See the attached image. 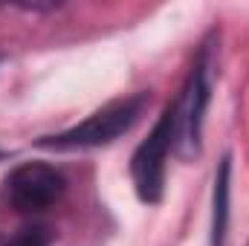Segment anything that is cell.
Here are the masks:
<instances>
[{"label": "cell", "mask_w": 249, "mask_h": 246, "mask_svg": "<svg viewBox=\"0 0 249 246\" xmlns=\"http://www.w3.org/2000/svg\"><path fill=\"white\" fill-rule=\"evenodd\" d=\"M229 157H223L220 171L214 177V220H212V244L223 246L226 223H229Z\"/></svg>", "instance_id": "cell-5"}, {"label": "cell", "mask_w": 249, "mask_h": 246, "mask_svg": "<svg viewBox=\"0 0 249 246\" xmlns=\"http://www.w3.org/2000/svg\"><path fill=\"white\" fill-rule=\"evenodd\" d=\"M174 151V110L171 105L162 110L160 122L154 124L151 136L136 148L130 159V174L133 188L142 203H160L162 200V185H165V159Z\"/></svg>", "instance_id": "cell-2"}, {"label": "cell", "mask_w": 249, "mask_h": 246, "mask_svg": "<svg viewBox=\"0 0 249 246\" xmlns=\"http://www.w3.org/2000/svg\"><path fill=\"white\" fill-rule=\"evenodd\" d=\"M148 107V96L136 93V96H124L116 99L105 107H99L93 116H87L81 124L64 130L58 136H44L38 139L41 148H53V151H78V148H99V145H110L113 139H119L127 133L133 124L142 119Z\"/></svg>", "instance_id": "cell-1"}, {"label": "cell", "mask_w": 249, "mask_h": 246, "mask_svg": "<svg viewBox=\"0 0 249 246\" xmlns=\"http://www.w3.org/2000/svg\"><path fill=\"white\" fill-rule=\"evenodd\" d=\"M209 105V64H206V50L194 61L183 93L171 102L174 110V151L180 157H194L200 151V127H203V113Z\"/></svg>", "instance_id": "cell-3"}, {"label": "cell", "mask_w": 249, "mask_h": 246, "mask_svg": "<svg viewBox=\"0 0 249 246\" xmlns=\"http://www.w3.org/2000/svg\"><path fill=\"white\" fill-rule=\"evenodd\" d=\"M0 246H50V229L47 226H26L15 238H0Z\"/></svg>", "instance_id": "cell-6"}, {"label": "cell", "mask_w": 249, "mask_h": 246, "mask_svg": "<svg viewBox=\"0 0 249 246\" xmlns=\"http://www.w3.org/2000/svg\"><path fill=\"white\" fill-rule=\"evenodd\" d=\"M67 191V180L55 165L26 162L6 177V200L20 214H38L55 206Z\"/></svg>", "instance_id": "cell-4"}, {"label": "cell", "mask_w": 249, "mask_h": 246, "mask_svg": "<svg viewBox=\"0 0 249 246\" xmlns=\"http://www.w3.org/2000/svg\"><path fill=\"white\" fill-rule=\"evenodd\" d=\"M247 246H249V244H247Z\"/></svg>", "instance_id": "cell-7"}]
</instances>
